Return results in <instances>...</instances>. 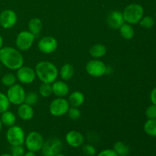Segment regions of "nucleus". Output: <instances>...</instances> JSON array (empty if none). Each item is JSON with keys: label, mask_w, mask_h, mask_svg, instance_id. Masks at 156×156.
Returning <instances> with one entry per match:
<instances>
[{"label": "nucleus", "mask_w": 156, "mask_h": 156, "mask_svg": "<svg viewBox=\"0 0 156 156\" xmlns=\"http://www.w3.org/2000/svg\"><path fill=\"white\" fill-rule=\"evenodd\" d=\"M2 123L1 120H0V132L2 131Z\"/></svg>", "instance_id": "ea45409f"}, {"label": "nucleus", "mask_w": 156, "mask_h": 156, "mask_svg": "<svg viewBox=\"0 0 156 156\" xmlns=\"http://www.w3.org/2000/svg\"><path fill=\"white\" fill-rule=\"evenodd\" d=\"M17 77L12 73H7L5 74L2 78V83L7 87H11L13 85L16 84Z\"/></svg>", "instance_id": "a878e982"}, {"label": "nucleus", "mask_w": 156, "mask_h": 156, "mask_svg": "<svg viewBox=\"0 0 156 156\" xmlns=\"http://www.w3.org/2000/svg\"><path fill=\"white\" fill-rule=\"evenodd\" d=\"M40 51L45 54H50L56 51L58 47V43L56 38L51 36L44 37L39 41L37 44Z\"/></svg>", "instance_id": "9b49d317"}, {"label": "nucleus", "mask_w": 156, "mask_h": 156, "mask_svg": "<svg viewBox=\"0 0 156 156\" xmlns=\"http://www.w3.org/2000/svg\"><path fill=\"white\" fill-rule=\"evenodd\" d=\"M18 16L15 11L5 9L0 14V25L5 29H10L16 24Z\"/></svg>", "instance_id": "f8f14e48"}, {"label": "nucleus", "mask_w": 156, "mask_h": 156, "mask_svg": "<svg viewBox=\"0 0 156 156\" xmlns=\"http://www.w3.org/2000/svg\"><path fill=\"white\" fill-rule=\"evenodd\" d=\"M87 73L92 77H101L107 73V66L102 61L92 59L88 62L85 66Z\"/></svg>", "instance_id": "9d476101"}, {"label": "nucleus", "mask_w": 156, "mask_h": 156, "mask_svg": "<svg viewBox=\"0 0 156 156\" xmlns=\"http://www.w3.org/2000/svg\"><path fill=\"white\" fill-rule=\"evenodd\" d=\"M106 21L111 28L117 30L125 23L123 12L118 10L112 11L108 14Z\"/></svg>", "instance_id": "4468645a"}, {"label": "nucleus", "mask_w": 156, "mask_h": 156, "mask_svg": "<svg viewBox=\"0 0 156 156\" xmlns=\"http://www.w3.org/2000/svg\"><path fill=\"white\" fill-rule=\"evenodd\" d=\"M7 97L10 104L14 105H20L24 103L26 92L24 88L18 84H15L9 87L7 91Z\"/></svg>", "instance_id": "423d86ee"}, {"label": "nucleus", "mask_w": 156, "mask_h": 156, "mask_svg": "<svg viewBox=\"0 0 156 156\" xmlns=\"http://www.w3.org/2000/svg\"><path fill=\"white\" fill-rule=\"evenodd\" d=\"M24 156H36V154H35V152H31V151H28L27 152L24 153Z\"/></svg>", "instance_id": "e433bc0d"}, {"label": "nucleus", "mask_w": 156, "mask_h": 156, "mask_svg": "<svg viewBox=\"0 0 156 156\" xmlns=\"http://www.w3.org/2000/svg\"><path fill=\"white\" fill-rule=\"evenodd\" d=\"M113 149L119 156H126L129 153V148L123 142L118 141L114 143Z\"/></svg>", "instance_id": "b1692460"}, {"label": "nucleus", "mask_w": 156, "mask_h": 156, "mask_svg": "<svg viewBox=\"0 0 156 156\" xmlns=\"http://www.w3.org/2000/svg\"><path fill=\"white\" fill-rule=\"evenodd\" d=\"M67 114H68L69 117L73 120H78L82 115L80 110L78 109V108H73V107L69 108Z\"/></svg>", "instance_id": "7c9ffc66"}, {"label": "nucleus", "mask_w": 156, "mask_h": 156, "mask_svg": "<svg viewBox=\"0 0 156 156\" xmlns=\"http://www.w3.org/2000/svg\"><path fill=\"white\" fill-rule=\"evenodd\" d=\"M0 62L9 69L17 70L24 64V57L18 49L2 47L0 50Z\"/></svg>", "instance_id": "f257e3e1"}, {"label": "nucleus", "mask_w": 156, "mask_h": 156, "mask_svg": "<svg viewBox=\"0 0 156 156\" xmlns=\"http://www.w3.org/2000/svg\"><path fill=\"white\" fill-rule=\"evenodd\" d=\"M6 140L12 146H22L25 140L24 129L16 125L10 126L6 133Z\"/></svg>", "instance_id": "20e7f679"}, {"label": "nucleus", "mask_w": 156, "mask_h": 156, "mask_svg": "<svg viewBox=\"0 0 156 156\" xmlns=\"http://www.w3.org/2000/svg\"><path fill=\"white\" fill-rule=\"evenodd\" d=\"M53 93L57 98H64L69 92V88L66 82L62 81H57L52 83Z\"/></svg>", "instance_id": "dca6fc26"}, {"label": "nucleus", "mask_w": 156, "mask_h": 156, "mask_svg": "<svg viewBox=\"0 0 156 156\" xmlns=\"http://www.w3.org/2000/svg\"><path fill=\"white\" fill-rule=\"evenodd\" d=\"M24 149L22 146H15L12 148V156H24Z\"/></svg>", "instance_id": "473e14b6"}, {"label": "nucleus", "mask_w": 156, "mask_h": 156, "mask_svg": "<svg viewBox=\"0 0 156 156\" xmlns=\"http://www.w3.org/2000/svg\"><path fill=\"white\" fill-rule=\"evenodd\" d=\"M62 149V141L59 138L52 137L44 141L41 152L44 156H55L60 153Z\"/></svg>", "instance_id": "39448f33"}, {"label": "nucleus", "mask_w": 156, "mask_h": 156, "mask_svg": "<svg viewBox=\"0 0 156 156\" xmlns=\"http://www.w3.org/2000/svg\"><path fill=\"white\" fill-rule=\"evenodd\" d=\"M42 21L38 18H31L28 22L29 31L33 34L34 36L38 35L41 33V30H42Z\"/></svg>", "instance_id": "412c9836"}, {"label": "nucleus", "mask_w": 156, "mask_h": 156, "mask_svg": "<svg viewBox=\"0 0 156 156\" xmlns=\"http://www.w3.org/2000/svg\"><path fill=\"white\" fill-rule=\"evenodd\" d=\"M155 18H156V12H155Z\"/></svg>", "instance_id": "79ce46f5"}, {"label": "nucleus", "mask_w": 156, "mask_h": 156, "mask_svg": "<svg viewBox=\"0 0 156 156\" xmlns=\"http://www.w3.org/2000/svg\"><path fill=\"white\" fill-rule=\"evenodd\" d=\"M0 156H12L11 154H7V153H5V154H2Z\"/></svg>", "instance_id": "58836bf2"}, {"label": "nucleus", "mask_w": 156, "mask_h": 156, "mask_svg": "<svg viewBox=\"0 0 156 156\" xmlns=\"http://www.w3.org/2000/svg\"><path fill=\"white\" fill-rule=\"evenodd\" d=\"M10 107V102L6 94L0 92V114L8 111Z\"/></svg>", "instance_id": "cd10ccee"}, {"label": "nucleus", "mask_w": 156, "mask_h": 156, "mask_svg": "<svg viewBox=\"0 0 156 156\" xmlns=\"http://www.w3.org/2000/svg\"><path fill=\"white\" fill-rule=\"evenodd\" d=\"M150 99L151 101L152 102V104L156 105V88H154V89L151 91Z\"/></svg>", "instance_id": "c9c22d12"}, {"label": "nucleus", "mask_w": 156, "mask_h": 156, "mask_svg": "<svg viewBox=\"0 0 156 156\" xmlns=\"http://www.w3.org/2000/svg\"><path fill=\"white\" fill-rule=\"evenodd\" d=\"M2 47H3V38L0 35V50L2 48Z\"/></svg>", "instance_id": "4c0bfd02"}, {"label": "nucleus", "mask_w": 156, "mask_h": 156, "mask_svg": "<svg viewBox=\"0 0 156 156\" xmlns=\"http://www.w3.org/2000/svg\"><path fill=\"white\" fill-rule=\"evenodd\" d=\"M68 102L69 106L73 108H79L82 106L85 102V96L81 91H73L69 97Z\"/></svg>", "instance_id": "a211bd4d"}, {"label": "nucleus", "mask_w": 156, "mask_h": 156, "mask_svg": "<svg viewBox=\"0 0 156 156\" xmlns=\"http://www.w3.org/2000/svg\"><path fill=\"white\" fill-rule=\"evenodd\" d=\"M82 152L87 156H94L95 155L96 152V148L94 146L90 144L86 145H82Z\"/></svg>", "instance_id": "2f4dec72"}, {"label": "nucleus", "mask_w": 156, "mask_h": 156, "mask_svg": "<svg viewBox=\"0 0 156 156\" xmlns=\"http://www.w3.org/2000/svg\"><path fill=\"white\" fill-rule=\"evenodd\" d=\"M146 114L148 119H156V105L149 106L146 110Z\"/></svg>", "instance_id": "72a5a7b5"}, {"label": "nucleus", "mask_w": 156, "mask_h": 156, "mask_svg": "<svg viewBox=\"0 0 156 156\" xmlns=\"http://www.w3.org/2000/svg\"><path fill=\"white\" fill-rule=\"evenodd\" d=\"M44 143V140L43 136L36 131H32L29 133L24 140V143H25L27 150L34 152L41 151Z\"/></svg>", "instance_id": "0eeeda50"}, {"label": "nucleus", "mask_w": 156, "mask_h": 156, "mask_svg": "<svg viewBox=\"0 0 156 156\" xmlns=\"http://www.w3.org/2000/svg\"><path fill=\"white\" fill-rule=\"evenodd\" d=\"M1 120L2 123L4 126L10 127V126H14L16 122V116L12 111H9V110L2 114L1 116Z\"/></svg>", "instance_id": "aec40b11"}, {"label": "nucleus", "mask_w": 156, "mask_h": 156, "mask_svg": "<svg viewBox=\"0 0 156 156\" xmlns=\"http://www.w3.org/2000/svg\"><path fill=\"white\" fill-rule=\"evenodd\" d=\"M97 156H119L114 149H105L98 154Z\"/></svg>", "instance_id": "f704fd0d"}, {"label": "nucleus", "mask_w": 156, "mask_h": 156, "mask_svg": "<svg viewBox=\"0 0 156 156\" xmlns=\"http://www.w3.org/2000/svg\"><path fill=\"white\" fill-rule=\"evenodd\" d=\"M140 24L141 27H144V28H152L154 26V24H155V21H154V19L150 16H146L143 17L141 20H140Z\"/></svg>", "instance_id": "c756f323"}, {"label": "nucleus", "mask_w": 156, "mask_h": 156, "mask_svg": "<svg viewBox=\"0 0 156 156\" xmlns=\"http://www.w3.org/2000/svg\"><path fill=\"white\" fill-rule=\"evenodd\" d=\"M0 64H1V62H0Z\"/></svg>", "instance_id": "c03bdc74"}, {"label": "nucleus", "mask_w": 156, "mask_h": 156, "mask_svg": "<svg viewBox=\"0 0 156 156\" xmlns=\"http://www.w3.org/2000/svg\"><path fill=\"white\" fill-rule=\"evenodd\" d=\"M55 156H66V155H63V154H62V153H59V154H57V155H55Z\"/></svg>", "instance_id": "a19ab883"}, {"label": "nucleus", "mask_w": 156, "mask_h": 156, "mask_svg": "<svg viewBox=\"0 0 156 156\" xmlns=\"http://www.w3.org/2000/svg\"><path fill=\"white\" fill-rule=\"evenodd\" d=\"M38 101V95L36 92L34 91H30L26 94L25 99H24V103L27 104V105L33 106V105H36Z\"/></svg>", "instance_id": "c85d7f7f"}, {"label": "nucleus", "mask_w": 156, "mask_h": 156, "mask_svg": "<svg viewBox=\"0 0 156 156\" xmlns=\"http://www.w3.org/2000/svg\"><path fill=\"white\" fill-rule=\"evenodd\" d=\"M34 114L33 108L26 103H23L19 105L18 108V115L20 118L24 121L31 120Z\"/></svg>", "instance_id": "f3484780"}, {"label": "nucleus", "mask_w": 156, "mask_h": 156, "mask_svg": "<svg viewBox=\"0 0 156 156\" xmlns=\"http://www.w3.org/2000/svg\"><path fill=\"white\" fill-rule=\"evenodd\" d=\"M35 36L32 33L27 30L21 31L17 35L15 44L17 49L21 51H26L29 50L34 42Z\"/></svg>", "instance_id": "1a4fd4ad"}, {"label": "nucleus", "mask_w": 156, "mask_h": 156, "mask_svg": "<svg viewBox=\"0 0 156 156\" xmlns=\"http://www.w3.org/2000/svg\"><path fill=\"white\" fill-rule=\"evenodd\" d=\"M36 76L43 83L52 84L57 79L59 71L53 62L49 61H41L35 66Z\"/></svg>", "instance_id": "f03ea898"}, {"label": "nucleus", "mask_w": 156, "mask_h": 156, "mask_svg": "<svg viewBox=\"0 0 156 156\" xmlns=\"http://www.w3.org/2000/svg\"><path fill=\"white\" fill-rule=\"evenodd\" d=\"M120 35L125 40H130L134 36V30L131 24L128 23H124L121 27L119 28Z\"/></svg>", "instance_id": "5701e85b"}, {"label": "nucleus", "mask_w": 156, "mask_h": 156, "mask_svg": "<svg viewBox=\"0 0 156 156\" xmlns=\"http://www.w3.org/2000/svg\"><path fill=\"white\" fill-rule=\"evenodd\" d=\"M144 131L150 136L156 137V119H149L145 123Z\"/></svg>", "instance_id": "393cba45"}, {"label": "nucleus", "mask_w": 156, "mask_h": 156, "mask_svg": "<svg viewBox=\"0 0 156 156\" xmlns=\"http://www.w3.org/2000/svg\"><path fill=\"white\" fill-rule=\"evenodd\" d=\"M74 68L72 66V64L66 63L61 67L59 74H60V76L62 80L68 81L73 78V75H74Z\"/></svg>", "instance_id": "4be33fe9"}, {"label": "nucleus", "mask_w": 156, "mask_h": 156, "mask_svg": "<svg viewBox=\"0 0 156 156\" xmlns=\"http://www.w3.org/2000/svg\"><path fill=\"white\" fill-rule=\"evenodd\" d=\"M125 22L129 24H136L143 18L144 9L139 4H130L126 6L123 12Z\"/></svg>", "instance_id": "7ed1b4c3"}, {"label": "nucleus", "mask_w": 156, "mask_h": 156, "mask_svg": "<svg viewBox=\"0 0 156 156\" xmlns=\"http://www.w3.org/2000/svg\"><path fill=\"white\" fill-rule=\"evenodd\" d=\"M70 108L68 101L64 98H57L52 101L49 107V111L53 117H62L67 114Z\"/></svg>", "instance_id": "6e6552de"}, {"label": "nucleus", "mask_w": 156, "mask_h": 156, "mask_svg": "<svg viewBox=\"0 0 156 156\" xmlns=\"http://www.w3.org/2000/svg\"><path fill=\"white\" fill-rule=\"evenodd\" d=\"M107 53V48L105 45L101 44H94V45L91 46V47L89 50L90 56L91 57L94 58V59H98V58H101L106 54Z\"/></svg>", "instance_id": "6ab92c4d"}, {"label": "nucleus", "mask_w": 156, "mask_h": 156, "mask_svg": "<svg viewBox=\"0 0 156 156\" xmlns=\"http://www.w3.org/2000/svg\"><path fill=\"white\" fill-rule=\"evenodd\" d=\"M66 142L71 147L78 148L84 144L85 138L84 136L79 131L72 130L67 133L66 135Z\"/></svg>", "instance_id": "2eb2a0df"}, {"label": "nucleus", "mask_w": 156, "mask_h": 156, "mask_svg": "<svg viewBox=\"0 0 156 156\" xmlns=\"http://www.w3.org/2000/svg\"><path fill=\"white\" fill-rule=\"evenodd\" d=\"M40 94L43 98H48L53 94L52 85L49 83H42L39 88Z\"/></svg>", "instance_id": "bb28decb"}, {"label": "nucleus", "mask_w": 156, "mask_h": 156, "mask_svg": "<svg viewBox=\"0 0 156 156\" xmlns=\"http://www.w3.org/2000/svg\"><path fill=\"white\" fill-rule=\"evenodd\" d=\"M17 79L22 84H30L34 82L36 78V73L29 66H21L17 69Z\"/></svg>", "instance_id": "ddd939ff"}, {"label": "nucleus", "mask_w": 156, "mask_h": 156, "mask_svg": "<svg viewBox=\"0 0 156 156\" xmlns=\"http://www.w3.org/2000/svg\"><path fill=\"white\" fill-rule=\"evenodd\" d=\"M155 3H156V0H155Z\"/></svg>", "instance_id": "37998d69"}]
</instances>
